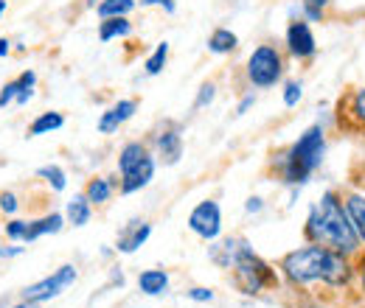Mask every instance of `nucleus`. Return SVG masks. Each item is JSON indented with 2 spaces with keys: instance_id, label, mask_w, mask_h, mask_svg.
<instances>
[{
  "instance_id": "f257e3e1",
  "label": "nucleus",
  "mask_w": 365,
  "mask_h": 308,
  "mask_svg": "<svg viewBox=\"0 0 365 308\" xmlns=\"http://www.w3.org/2000/svg\"><path fill=\"white\" fill-rule=\"evenodd\" d=\"M278 272H281V280L301 294H312V289L346 294L357 286L354 258L340 255V253L320 247V244H309V241H304L301 247L281 255Z\"/></svg>"
},
{
  "instance_id": "f03ea898",
  "label": "nucleus",
  "mask_w": 365,
  "mask_h": 308,
  "mask_svg": "<svg viewBox=\"0 0 365 308\" xmlns=\"http://www.w3.org/2000/svg\"><path fill=\"white\" fill-rule=\"evenodd\" d=\"M304 241L329 247L349 258L363 255V241L354 230V221L349 216L343 193L337 188H326L309 205L307 219H304Z\"/></svg>"
},
{
  "instance_id": "7ed1b4c3",
  "label": "nucleus",
  "mask_w": 365,
  "mask_h": 308,
  "mask_svg": "<svg viewBox=\"0 0 365 308\" xmlns=\"http://www.w3.org/2000/svg\"><path fill=\"white\" fill-rule=\"evenodd\" d=\"M326 154H329V129L323 121H318L307 127L289 146L275 152L270 157V171L284 188H304L326 163Z\"/></svg>"
},
{
  "instance_id": "20e7f679",
  "label": "nucleus",
  "mask_w": 365,
  "mask_h": 308,
  "mask_svg": "<svg viewBox=\"0 0 365 308\" xmlns=\"http://www.w3.org/2000/svg\"><path fill=\"white\" fill-rule=\"evenodd\" d=\"M158 157L155 152L149 149L146 140H127L121 149H118V160H115V169H118V191L124 196L138 193L143 188L152 185V179L158 174Z\"/></svg>"
},
{
  "instance_id": "39448f33",
  "label": "nucleus",
  "mask_w": 365,
  "mask_h": 308,
  "mask_svg": "<svg viewBox=\"0 0 365 308\" xmlns=\"http://www.w3.org/2000/svg\"><path fill=\"white\" fill-rule=\"evenodd\" d=\"M230 283L242 297H262L267 292L281 289L284 280H281V272L250 247L230 266Z\"/></svg>"
},
{
  "instance_id": "423d86ee",
  "label": "nucleus",
  "mask_w": 365,
  "mask_h": 308,
  "mask_svg": "<svg viewBox=\"0 0 365 308\" xmlns=\"http://www.w3.org/2000/svg\"><path fill=\"white\" fill-rule=\"evenodd\" d=\"M287 53L275 43L256 45L245 62V82L253 90H273L287 79Z\"/></svg>"
},
{
  "instance_id": "0eeeda50",
  "label": "nucleus",
  "mask_w": 365,
  "mask_h": 308,
  "mask_svg": "<svg viewBox=\"0 0 365 308\" xmlns=\"http://www.w3.org/2000/svg\"><path fill=\"white\" fill-rule=\"evenodd\" d=\"M76 280H79V269H76L73 264H62L53 275H48V277H43V280L26 286V289L20 292V300H29V303L43 306V303H51V300L62 297Z\"/></svg>"
},
{
  "instance_id": "6e6552de",
  "label": "nucleus",
  "mask_w": 365,
  "mask_h": 308,
  "mask_svg": "<svg viewBox=\"0 0 365 308\" xmlns=\"http://www.w3.org/2000/svg\"><path fill=\"white\" fill-rule=\"evenodd\" d=\"M318 51L320 45L312 23H307L304 17L301 20H287V28H284V53H287V59L309 65L318 56Z\"/></svg>"
},
{
  "instance_id": "1a4fd4ad",
  "label": "nucleus",
  "mask_w": 365,
  "mask_h": 308,
  "mask_svg": "<svg viewBox=\"0 0 365 308\" xmlns=\"http://www.w3.org/2000/svg\"><path fill=\"white\" fill-rule=\"evenodd\" d=\"M149 149L155 152L158 163L163 166H178L182 160V152H185V140H182V127L178 121H163L158 124L152 134H149Z\"/></svg>"
},
{
  "instance_id": "9d476101",
  "label": "nucleus",
  "mask_w": 365,
  "mask_h": 308,
  "mask_svg": "<svg viewBox=\"0 0 365 308\" xmlns=\"http://www.w3.org/2000/svg\"><path fill=\"white\" fill-rule=\"evenodd\" d=\"M185 227H188L197 238H202L205 244L222 238V227H225V224H222V208H220V202H217V199H202V202H197V205L191 208L188 219H185Z\"/></svg>"
},
{
  "instance_id": "9b49d317",
  "label": "nucleus",
  "mask_w": 365,
  "mask_h": 308,
  "mask_svg": "<svg viewBox=\"0 0 365 308\" xmlns=\"http://www.w3.org/2000/svg\"><path fill=\"white\" fill-rule=\"evenodd\" d=\"M337 121H340V127L346 124L349 129L365 132V85L349 90L337 101Z\"/></svg>"
},
{
  "instance_id": "f8f14e48",
  "label": "nucleus",
  "mask_w": 365,
  "mask_h": 308,
  "mask_svg": "<svg viewBox=\"0 0 365 308\" xmlns=\"http://www.w3.org/2000/svg\"><path fill=\"white\" fill-rule=\"evenodd\" d=\"M253 244L245 238V235H222V238H217V241H211V247H208V258H211V264L220 266V269H228L239 261V255L245 253V250H250Z\"/></svg>"
},
{
  "instance_id": "ddd939ff",
  "label": "nucleus",
  "mask_w": 365,
  "mask_h": 308,
  "mask_svg": "<svg viewBox=\"0 0 365 308\" xmlns=\"http://www.w3.org/2000/svg\"><path fill=\"white\" fill-rule=\"evenodd\" d=\"M138 112V101L135 98H118L115 104H110L101 115H98V124L96 129L98 134H115L127 121H133Z\"/></svg>"
},
{
  "instance_id": "4468645a",
  "label": "nucleus",
  "mask_w": 365,
  "mask_h": 308,
  "mask_svg": "<svg viewBox=\"0 0 365 308\" xmlns=\"http://www.w3.org/2000/svg\"><path fill=\"white\" fill-rule=\"evenodd\" d=\"M149 235H152V224L146 219H130L121 230H118V235H115V253H121V255H135L138 250L149 241Z\"/></svg>"
},
{
  "instance_id": "2eb2a0df",
  "label": "nucleus",
  "mask_w": 365,
  "mask_h": 308,
  "mask_svg": "<svg viewBox=\"0 0 365 308\" xmlns=\"http://www.w3.org/2000/svg\"><path fill=\"white\" fill-rule=\"evenodd\" d=\"M135 283H138V292H140V294H146V297H163V294H169L172 275H169L166 269L155 266V269H143V272H138Z\"/></svg>"
},
{
  "instance_id": "dca6fc26",
  "label": "nucleus",
  "mask_w": 365,
  "mask_h": 308,
  "mask_svg": "<svg viewBox=\"0 0 365 308\" xmlns=\"http://www.w3.org/2000/svg\"><path fill=\"white\" fill-rule=\"evenodd\" d=\"M115 191H118V176H91L88 179V185H85V196L91 199L93 208H101V205H107L113 196H115Z\"/></svg>"
},
{
  "instance_id": "f3484780",
  "label": "nucleus",
  "mask_w": 365,
  "mask_h": 308,
  "mask_svg": "<svg viewBox=\"0 0 365 308\" xmlns=\"http://www.w3.org/2000/svg\"><path fill=\"white\" fill-rule=\"evenodd\" d=\"M62 227H65V213L51 211V213L40 216V219L29 221L26 244H34V241H37V238H43V235H56V233H62Z\"/></svg>"
},
{
  "instance_id": "a211bd4d",
  "label": "nucleus",
  "mask_w": 365,
  "mask_h": 308,
  "mask_svg": "<svg viewBox=\"0 0 365 308\" xmlns=\"http://www.w3.org/2000/svg\"><path fill=\"white\" fill-rule=\"evenodd\" d=\"M93 211H96V208H93L91 199H88L85 193H73V196L65 202V221L73 224V227H85V224H91Z\"/></svg>"
},
{
  "instance_id": "6ab92c4d",
  "label": "nucleus",
  "mask_w": 365,
  "mask_h": 308,
  "mask_svg": "<svg viewBox=\"0 0 365 308\" xmlns=\"http://www.w3.org/2000/svg\"><path fill=\"white\" fill-rule=\"evenodd\" d=\"M205 48H208L214 56H230V53L239 51V37H236V31H230V28H225V26H220V28L211 31V37H208Z\"/></svg>"
},
{
  "instance_id": "aec40b11",
  "label": "nucleus",
  "mask_w": 365,
  "mask_h": 308,
  "mask_svg": "<svg viewBox=\"0 0 365 308\" xmlns=\"http://www.w3.org/2000/svg\"><path fill=\"white\" fill-rule=\"evenodd\" d=\"M343 202H346V211L354 221V230L363 241V253H365V193L363 191H346L343 193Z\"/></svg>"
},
{
  "instance_id": "412c9836",
  "label": "nucleus",
  "mask_w": 365,
  "mask_h": 308,
  "mask_svg": "<svg viewBox=\"0 0 365 308\" xmlns=\"http://www.w3.org/2000/svg\"><path fill=\"white\" fill-rule=\"evenodd\" d=\"M133 34V23L130 17H110L98 23V40L101 43H113V40H124Z\"/></svg>"
},
{
  "instance_id": "4be33fe9",
  "label": "nucleus",
  "mask_w": 365,
  "mask_h": 308,
  "mask_svg": "<svg viewBox=\"0 0 365 308\" xmlns=\"http://www.w3.org/2000/svg\"><path fill=\"white\" fill-rule=\"evenodd\" d=\"M135 9H138V0H98L96 14L101 20H110V17H130Z\"/></svg>"
},
{
  "instance_id": "5701e85b",
  "label": "nucleus",
  "mask_w": 365,
  "mask_h": 308,
  "mask_svg": "<svg viewBox=\"0 0 365 308\" xmlns=\"http://www.w3.org/2000/svg\"><path fill=\"white\" fill-rule=\"evenodd\" d=\"M65 127V115L62 112H43V115H37L34 121H31V127H29V137H40V134H51L56 132V129H62Z\"/></svg>"
},
{
  "instance_id": "b1692460",
  "label": "nucleus",
  "mask_w": 365,
  "mask_h": 308,
  "mask_svg": "<svg viewBox=\"0 0 365 308\" xmlns=\"http://www.w3.org/2000/svg\"><path fill=\"white\" fill-rule=\"evenodd\" d=\"M34 174H37V179H43L53 193H62V191L68 188V174H65V169H62V166H56V163H51V166H40Z\"/></svg>"
},
{
  "instance_id": "393cba45",
  "label": "nucleus",
  "mask_w": 365,
  "mask_h": 308,
  "mask_svg": "<svg viewBox=\"0 0 365 308\" xmlns=\"http://www.w3.org/2000/svg\"><path fill=\"white\" fill-rule=\"evenodd\" d=\"M166 62H169V43L163 40V43L155 45V51L146 56V62H143V73H146V76H160L163 68H166Z\"/></svg>"
},
{
  "instance_id": "a878e982",
  "label": "nucleus",
  "mask_w": 365,
  "mask_h": 308,
  "mask_svg": "<svg viewBox=\"0 0 365 308\" xmlns=\"http://www.w3.org/2000/svg\"><path fill=\"white\" fill-rule=\"evenodd\" d=\"M281 87H284L281 90V101H284L287 110H295L304 101V82L301 79H284Z\"/></svg>"
},
{
  "instance_id": "bb28decb",
  "label": "nucleus",
  "mask_w": 365,
  "mask_h": 308,
  "mask_svg": "<svg viewBox=\"0 0 365 308\" xmlns=\"http://www.w3.org/2000/svg\"><path fill=\"white\" fill-rule=\"evenodd\" d=\"M334 0H301L304 6V20L307 23H326V11Z\"/></svg>"
},
{
  "instance_id": "cd10ccee",
  "label": "nucleus",
  "mask_w": 365,
  "mask_h": 308,
  "mask_svg": "<svg viewBox=\"0 0 365 308\" xmlns=\"http://www.w3.org/2000/svg\"><path fill=\"white\" fill-rule=\"evenodd\" d=\"M17 85H20V95H17V107H26L31 98H34V87H37V73L34 70H23L17 76Z\"/></svg>"
},
{
  "instance_id": "c85d7f7f",
  "label": "nucleus",
  "mask_w": 365,
  "mask_h": 308,
  "mask_svg": "<svg viewBox=\"0 0 365 308\" xmlns=\"http://www.w3.org/2000/svg\"><path fill=\"white\" fill-rule=\"evenodd\" d=\"M217 82H202L200 90H197V95H194V104H191V110L194 112H200V110H208L214 101H217Z\"/></svg>"
},
{
  "instance_id": "c756f323",
  "label": "nucleus",
  "mask_w": 365,
  "mask_h": 308,
  "mask_svg": "<svg viewBox=\"0 0 365 308\" xmlns=\"http://www.w3.org/2000/svg\"><path fill=\"white\" fill-rule=\"evenodd\" d=\"M26 233H29V221L23 219H11L6 224V238L9 241H17V244H26Z\"/></svg>"
},
{
  "instance_id": "7c9ffc66",
  "label": "nucleus",
  "mask_w": 365,
  "mask_h": 308,
  "mask_svg": "<svg viewBox=\"0 0 365 308\" xmlns=\"http://www.w3.org/2000/svg\"><path fill=\"white\" fill-rule=\"evenodd\" d=\"M185 297L191 300V303H214V289H208V286H191V289H185Z\"/></svg>"
},
{
  "instance_id": "2f4dec72",
  "label": "nucleus",
  "mask_w": 365,
  "mask_h": 308,
  "mask_svg": "<svg viewBox=\"0 0 365 308\" xmlns=\"http://www.w3.org/2000/svg\"><path fill=\"white\" fill-rule=\"evenodd\" d=\"M17 95H20V85H17V79L6 82V85L0 87V110H6L9 104H14V101H17Z\"/></svg>"
},
{
  "instance_id": "473e14b6",
  "label": "nucleus",
  "mask_w": 365,
  "mask_h": 308,
  "mask_svg": "<svg viewBox=\"0 0 365 308\" xmlns=\"http://www.w3.org/2000/svg\"><path fill=\"white\" fill-rule=\"evenodd\" d=\"M0 211H3L6 216H14V213L20 211V199H17V193L3 191V193H0Z\"/></svg>"
},
{
  "instance_id": "72a5a7b5",
  "label": "nucleus",
  "mask_w": 365,
  "mask_h": 308,
  "mask_svg": "<svg viewBox=\"0 0 365 308\" xmlns=\"http://www.w3.org/2000/svg\"><path fill=\"white\" fill-rule=\"evenodd\" d=\"M138 6H140V9L158 6V9H163L166 14H175V11H178V3H175V0H138Z\"/></svg>"
},
{
  "instance_id": "f704fd0d",
  "label": "nucleus",
  "mask_w": 365,
  "mask_h": 308,
  "mask_svg": "<svg viewBox=\"0 0 365 308\" xmlns=\"http://www.w3.org/2000/svg\"><path fill=\"white\" fill-rule=\"evenodd\" d=\"M256 101H259V98H256V92H253V90H250V92H245V95L239 98V104H236V115H247V112L256 107Z\"/></svg>"
},
{
  "instance_id": "c9c22d12",
  "label": "nucleus",
  "mask_w": 365,
  "mask_h": 308,
  "mask_svg": "<svg viewBox=\"0 0 365 308\" xmlns=\"http://www.w3.org/2000/svg\"><path fill=\"white\" fill-rule=\"evenodd\" d=\"M262 211H264V199H262V196H247L245 213H247V216H259Z\"/></svg>"
},
{
  "instance_id": "e433bc0d",
  "label": "nucleus",
  "mask_w": 365,
  "mask_h": 308,
  "mask_svg": "<svg viewBox=\"0 0 365 308\" xmlns=\"http://www.w3.org/2000/svg\"><path fill=\"white\" fill-rule=\"evenodd\" d=\"M354 264H357V289H360V294L365 297V253L354 258Z\"/></svg>"
},
{
  "instance_id": "4c0bfd02",
  "label": "nucleus",
  "mask_w": 365,
  "mask_h": 308,
  "mask_svg": "<svg viewBox=\"0 0 365 308\" xmlns=\"http://www.w3.org/2000/svg\"><path fill=\"white\" fill-rule=\"evenodd\" d=\"M23 253H26V247H20L17 241L9 244V247H0V258H17V255H23Z\"/></svg>"
},
{
  "instance_id": "58836bf2",
  "label": "nucleus",
  "mask_w": 365,
  "mask_h": 308,
  "mask_svg": "<svg viewBox=\"0 0 365 308\" xmlns=\"http://www.w3.org/2000/svg\"><path fill=\"white\" fill-rule=\"evenodd\" d=\"M124 283H127V277H124L121 266H113V269H110V286H118V289H124Z\"/></svg>"
},
{
  "instance_id": "ea45409f",
  "label": "nucleus",
  "mask_w": 365,
  "mask_h": 308,
  "mask_svg": "<svg viewBox=\"0 0 365 308\" xmlns=\"http://www.w3.org/2000/svg\"><path fill=\"white\" fill-rule=\"evenodd\" d=\"M287 191H289V193H287V208H292V205L298 202V196H301L304 188H287Z\"/></svg>"
},
{
  "instance_id": "a19ab883",
  "label": "nucleus",
  "mask_w": 365,
  "mask_h": 308,
  "mask_svg": "<svg viewBox=\"0 0 365 308\" xmlns=\"http://www.w3.org/2000/svg\"><path fill=\"white\" fill-rule=\"evenodd\" d=\"M11 53V43L6 37H0V56H9Z\"/></svg>"
},
{
  "instance_id": "79ce46f5",
  "label": "nucleus",
  "mask_w": 365,
  "mask_h": 308,
  "mask_svg": "<svg viewBox=\"0 0 365 308\" xmlns=\"http://www.w3.org/2000/svg\"><path fill=\"white\" fill-rule=\"evenodd\" d=\"M301 308H323V303H320V300H315V297H307V300L301 303Z\"/></svg>"
},
{
  "instance_id": "37998d69",
  "label": "nucleus",
  "mask_w": 365,
  "mask_h": 308,
  "mask_svg": "<svg viewBox=\"0 0 365 308\" xmlns=\"http://www.w3.org/2000/svg\"><path fill=\"white\" fill-rule=\"evenodd\" d=\"M6 6H9V3H6V0H0V17L6 14Z\"/></svg>"
}]
</instances>
